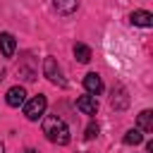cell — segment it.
I'll return each instance as SVG.
<instances>
[{"label": "cell", "mask_w": 153, "mask_h": 153, "mask_svg": "<svg viewBox=\"0 0 153 153\" xmlns=\"http://www.w3.org/2000/svg\"><path fill=\"white\" fill-rule=\"evenodd\" d=\"M76 108L84 115H96L98 112V100H96V96H81V98H76Z\"/></svg>", "instance_id": "cell-9"}, {"label": "cell", "mask_w": 153, "mask_h": 153, "mask_svg": "<svg viewBox=\"0 0 153 153\" xmlns=\"http://www.w3.org/2000/svg\"><path fill=\"white\" fill-rule=\"evenodd\" d=\"M127 146H139L141 141H143V134L139 131V129H129L127 134H124V139H122Z\"/></svg>", "instance_id": "cell-12"}, {"label": "cell", "mask_w": 153, "mask_h": 153, "mask_svg": "<svg viewBox=\"0 0 153 153\" xmlns=\"http://www.w3.org/2000/svg\"><path fill=\"white\" fill-rule=\"evenodd\" d=\"M45 105H48V100H45V96H33L31 100H26L24 103V115H26V120H31V122H36L38 117H43V112H45Z\"/></svg>", "instance_id": "cell-2"}, {"label": "cell", "mask_w": 153, "mask_h": 153, "mask_svg": "<svg viewBox=\"0 0 153 153\" xmlns=\"http://www.w3.org/2000/svg\"><path fill=\"white\" fill-rule=\"evenodd\" d=\"M0 153H5V146H2V141H0Z\"/></svg>", "instance_id": "cell-15"}, {"label": "cell", "mask_w": 153, "mask_h": 153, "mask_svg": "<svg viewBox=\"0 0 153 153\" xmlns=\"http://www.w3.org/2000/svg\"><path fill=\"white\" fill-rule=\"evenodd\" d=\"M24 153H36V151H33V148H29V151H24Z\"/></svg>", "instance_id": "cell-16"}, {"label": "cell", "mask_w": 153, "mask_h": 153, "mask_svg": "<svg viewBox=\"0 0 153 153\" xmlns=\"http://www.w3.org/2000/svg\"><path fill=\"white\" fill-rule=\"evenodd\" d=\"M5 100H7L10 108H19V105L26 103V91H24L22 86H12V88L7 91V96H5Z\"/></svg>", "instance_id": "cell-4"}, {"label": "cell", "mask_w": 153, "mask_h": 153, "mask_svg": "<svg viewBox=\"0 0 153 153\" xmlns=\"http://www.w3.org/2000/svg\"><path fill=\"white\" fill-rule=\"evenodd\" d=\"M139 131H153V112L151 110L139 112Z\"/></svg>", "instance_id": "cell-10"}, {"label": "cell", "mask_w": 153, "mask_h": 153, "mask_svg": "<svg viewBox=\"0 0 153 153\" xmlns=\"http://www.w3.org/2000/svg\"><path fill=\"white\" fill-rule=\"evenodd\" d=\"M74 57H76L79 62H88V60H91V48H88L86 43H76V45H74Z\"/></svg>", "instance_id": "cell-11"}, {"label": "cell", "mask_w": 153, "mask_h": 153, "mask_svg": "<svg viewBox=\"0 0 153 153\" xmlns=\"http://www.w3.org/2000/svg\"><path fill=\"white\" fill-rule=\"evenodd\" d=\"M98 131H100L98 122H91V124L86 127V139H96V136H98Z\"/></svg>", "instance_id": "cell-14"}, {"label": "cell", "mask_w": 153, "mask_h": 153, "mask_svg": "<svg viewBox=\"0 0 153 153\" xmlns=\"http://www.w3.org/2000/svg\"><path fill=\"white\" fill-rule=\"evenodd\" d=\"M84 88H86L91 96H98V93L103 91V79H100L96 72H88V74L84 76Z\"/></svg>", "instance_id": "cell-6"}, {"label": "cell", "mask_w": 153, "mask_h": 153, "mask_svg": "<svg viewBox=\"0 0 153 153\" xmlns=\"http://www.w3.org/2000/svg\"><path fill=\"white\" fill-rule=\"evenodd\" d=\"M110 103H112V108L115 110H124L127 105H129V96H127V91H124V86H115L112 88V96H110Z\"/></svg>", "instance_id": "cell-5"}, {"label": "cell", "mask_w": 153, "mask_h": 153, "mask_svg": "<svg viewBox=\"0 0 153 153\" xmlns=\"http://www.w3.org/2000/svg\"><path fill=\"white\" fill-rule=\"evenodd\" d=\"M55 7L60 14H72L76 10V0H55Z\"/></svg>", "instance_id": "cell-13"}, {"label": "cell", "mask_w": 153, "mask_h": 153, "mask_svg": "<svg viewBox=\"0 0 153 153\" xmlns=\"http://www.w3.org/2000/svg\"><path fill=\"white\" fill-rule=\"evenodd\" d=\"M43 134L50 143H57V146H65L69 143V127L65 124V120H60L57 115H48L43 117Z\"/></svg>", "instance_id": "cell-1"}, {"label": "cell", "mask_w": 153, "mask_h": 153, "mask_svg": "<svg viewBox=\"0 0 153 153\" xmlns=\"http://www.w3.org/2000/svg\"><path fill=\"white\" fill-rule=\"evenodd\" d=\"M129 22L131 24H136V26H153V14L148 12V10H134L131 14H129Z\"/></svg>", "instance_id": "cell-8"}, {"label": "cell", "mask_w": 153, "mask_h": 153, "mask_svg": "<svg viewBox=\"0 0 153 153\" xmlns=\"http://www.w3.org/2000/svg\"><path fill=\"white\" fill-rule=\"evenodd\" d=\"M14 50H17V41H14V36L7 33V31H0V53H2L5 57H12Z\"/></svg>", "instance_id": "cell-7"}, {"label": "cell", "mask_w": 153, "mask_h": 153, "mask_svg": "<svg viewBox=\"0 0 153 153\" xmlns=\"http://www.w3.org/2000/svg\"><path fill=\"white\" fill-rule=\"evenodd\" d=\"M43 74L50 79V84H55V86H67V81H65V76H62V69H60V65H57V60L55 57H45L43 60Z\"/></svg>", "instance_id": "cell-3"}]
</instances>
